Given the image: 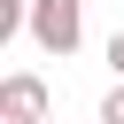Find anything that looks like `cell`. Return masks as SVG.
I'll return each instance as SVG.
<instances>
[{"label":"cell","instance_id":"cell-1","mask_svg":"<svg viewBox=\"0 0 124 124\" xmlns=\"http://www.w3.org/2000/svg\"><path fill=\"white\" fill-rule=\"evenodd\" d=\"M31 39H39V54H78L85 0H31Z\"/></svg>","mask_w":124,"mask_h":124},{"label":"cell","instance_id":"cell-2","mask_svg":"<svg viewBox=\"0 0 124 124\" xmlns=\"http://www.w3.org/2000/svg\"><path fill=\"white\" fill-rule=\"evenodd\" d=\"M0 124H46V78L16 70V78L0 85Z\"/></svg>","mask_w":124,"mask_h":124},{"label":"cell","instance_id":"cell-3","mask_svg":"<svg viewBox=\"0 0 124 124\" xmlns=\"http://www.w3.org/2000/svg\"><path fill=\"white\" fill-rule=\"evenodd\" d=\"M23 23H31V0H0V39H16Z\"/></svg>","mask_w":124,"mask_h":124},{"label":"cell","instance_id":"cell-4","mask_svg":"<svg viewBox=\"0 0 124 124\" xmlns=\"http://www.w3.org/2000/svg\"><path fill=\"white\" fill-rule=\"evenodd\" d=\"M101 124H124V85H108V101H101Z\"/></svg>","mask_w":124,"mask_h":124},{"label":"cell","instance_id":"cell-5","mask_svg":"<svg viewBox=\"0 0 124 124\" xmlns=\"http://www.w3.org/2000/svg\"><path fill=\"white\" fill-rule=\"evenodd\" d=\"M108 70H116V85H124V31L108 39Z\"/></svg>","mask_w":124,"mask_h":124}]
</instances>
